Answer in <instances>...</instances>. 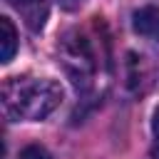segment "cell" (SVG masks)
Wrapping results in <instances>:
<instances>
[{"mask_svg":"<svg viewBox=\"0 0 159 159\" xmlns=\"http://www.w3.org/2000/svg\"><path fill=\"white\" fill-rule=\"evenodd\" d=\"M62 104V87L50 77L17 75L2 84V112L10 122H40Z\"/></svg>","mask_w":159,"mask_h":159,"instance_id":"cell-1","label":"cell"},{"mask_svg":"<svg viewBox=\"0 0 159 159\" xmlns=\"http://www.w3.org/2000/svg\"><path fill=\"white\" fill-rule=\"evenodd\" d=\"M57 57H60L62 70L72 80L75 89L80 94H89L99 75V60H97V50L92 40L80 30H70L57 45Z\"/></svg>","mask_w":159,"mask_h":159,"instance_id":"cell-2","label":"cell"},{"mask_svg":"<svg viewBox=\"0 0 159 159\" xmlns=\"http://www.w3.org/2000/svg\"><path fill=\"white\" fill-rule=\"evenodd\" d=\"M7 2L20 12V17L25 20V25L32 32L42 30V25L47 20V0H7Z\"/></svg>","mask_w":159,"mask_h":159,"instance_id":"cell-3","label":"cell"},{"mask_svg":"<svg viewBox=\"0 0 159 159\" xmlns=\"http://www.w3.org/2000/svg\"><path fill=\"white\" fill-rule=\"evenodd\" d=\"M132 27L137 35L159 42V7L157 5H144L132 15Z\"/></svg>","mask_w":159,"mask_h":159,"instance_id":"cell-4","label":"cell"},{"mask_svg":"<svg viewBox=\"0 0 159 159\" xmlns=\"http://www.w3.org/2000/svg\"><path fill=\"white\" fill-rule=\"evenodd\" d=\"M0 30H2V52H0V60L7 65L10 60H12V55H15V50H17V30H15V25L10 22V17H0Z\"/></svg>","mask_w":159,"mask_h":159,"instance_id":"cell-5","label":"cell"},{"mask_svg":"<svg viewBox=\"0 0 159 159\" xmlns=\"http://www.w3.org/2000/svg\"><path fill=\"white\" fill-rule=\"evenodd\" d=\"M17 159H52V154H50L45 147H40V144H27V147L20 152Z\"/></svg>","mask_w":159,"mask_h":159,"instance_id":"cell-6","label":"cell"},{"mask_svg":"<svg viewBox=\"0 0 159 159\" xmlns=\"http://www.w3.org/2000/svg\"><path fill=\"white\" fill-rule=\"evenodd\" d=\"M152 159H159V107L154 109L152 117V149H149Z\"/></svg>","mask_w":159,"mask_h":159,"instance_id":"cell-7","label":"cell"},{"mask_svg":"<svg viewBox=\"0 0 159 159\" xmlns=\"http://www.w3.org/2000/svg\"><path fill=\"white\" fill-rule=\"evenodd\" d=\"M62 2H65V5H67V7H75V5H80V2H82V0H62Z\"/></svg>","mask_w":159,"mask_h":159,"instance_id":"cell-8","label":"cell"}]
</instances>
